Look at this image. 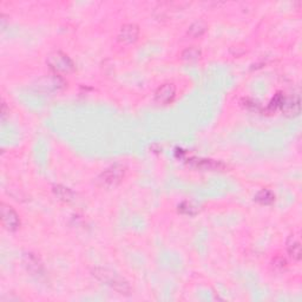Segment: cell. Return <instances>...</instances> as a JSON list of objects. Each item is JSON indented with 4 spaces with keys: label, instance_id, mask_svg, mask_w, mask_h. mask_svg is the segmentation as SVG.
<instances>
[{
    "label": "cell",
    "instance_id": "5bb4252c",
    "mask_svg": "<svg viewBox=\"0 0 302 302\" xmlns=\"http://www.w3.org/2000/svg\"><path fill=\"white\" fill-rule=\"evenodd\" d=\"M178 211L181 214L189 215V216H195L196 214H199L200 207L199 205L194 204L193 202L185 201V202H182L181 204L178 205Z\"/></svg>",
    "mask_w": 302,
    "mask_h": 302
},
{
    "label": "cell",
    "instance_id": "3957f363",
    "mask_svg": "<svg viewBox=\"0 0 302 302\" xmlns=\"http://www.w3.org/2000/svg\"><path fill=\"white\" fill-rule=\"evenodd\" d=\"M48 65L54 74H70L75 70V64L68 54L56 51L48 57Z\"/></svg>",
    "mask_w": 302,
    "mask_h": 302
},
{
    "label": "cell",
    "instance_id": "ba28073f",
    "mask_svg": "<svg viewBox=\"0 0 302 302\" xmlns=\"http://www.w3.org/2000/svg\"><path fill=\"white\" fill-rule=\"evenodd\" d=\"M24 266L28 272L33 274H40L43 271V263L40 258L36 256V254L32 252H26L24 255Z\"/></svg>",
    "mask_w": 302,
    "mask_h": 302
},
{
    "label": "cell",
    "instance_id": "8fae6325",
    "mask_svg": "<svg viewBox=\"0 0 302 302\" xmlns=\"http://www.w3.org/2000/svg\"><path fill=\"white\" fill-rule=\"evenodd\" d=\"M207 28V23L203 22V20H196L195 23H193V24L189 26L188 36L191 38H199L205 33Z\"/></svg>",
    "mask_w": 302,
    "mask_h": 302
},
{
    "label": "cell",
    "instance_id": "9c48e42d",
    "mask_svg": "<svg viewBox=\"0 0 302 302\" xmlns=\"http://www.w3.org/2000/svg\"><path fill=\"white\" fill-rule=\"evenodd\" d=\"M39 88H44L45 90H51V91H54V90H58L59 88H62L64 85V80L62 79L59 75H53L51 77H44L39 80L38 83Z\"/></svg>",
    "mask_w": 302,
    "mask_h": 302
},
{
    "label": "cell",
    "instance_id": "52a82bcc",
    "mask_svg": "<svg viewBox=\"0 0 302 302\" xmlns=\"http://www.w3.org/2000/svg\"><path fill=\"white\" fill-rule=\"evenodd\" d=\"M139 36V28L136 24H126L121 27L118 32V42L122 44H132L137 40Z\"/></svg>",
    "mask_w": 302,
    "mask_h": 302
},
{
    "label": "cell",
    "instance_id": "8992f818",
    "mask_svg": "<svg viewBox=\"0 0 302 302\" xmlns=\"http://www.w3.org/2000/svg\"><path fill=\"white\" fill-rule=\"evenodd\" d=\"M176 97V86L173 83H165L156 90L155 101L162 105L169 104Z\"/></svg>",
    "mask_w": 302,
    "mask_h": 302
},
{
    "label": "cell",
    "instance_id": "277c9868",
    "mask_svg": "<svg viewBox=\"0 0 302 302\" xmlns=\"http://www.w3.org/2000/svg\"><path fill=\"white\" fill-rule=\"evenodd\" d=\"M1 223L5 229L8 231H16L18 230L20 226V219L19 215L16 213V210L6 204V203H1Z\"/></svg>",
    "mask_w": 302,
    "mask_h": 302
},
{
    "label": "cell",
    "instance_id": "7a4b0ae2",
    "mask_svg": "<svg viewBox=\"0 0 302 302\" xmlns=\"http://www.w3.org/2000/svg\"><path fill=\"white\" fill-rule=\"evenodd\" d=\"M124 175H126V167L122 164H113L98 176L97 182L101 187L112 188L123 181Z\"/></svg>",
    "mask_w": 302,
    "mask_h": 302
},
{
    "label": "cell",
    "instance_id": "2e32d148",
    "mask_svg": "<svg viewBox=\"0 0 302 302\" xmlns=\"http://www.w3.org/2000/svg\"><path fill=\"white\" fill-rule=\"evenodd\" d=\"M284 103V97L281 94H277L275 96L274 98H273L271 104H269L268 110H271V111H277V109H282V105Z\"/></svg>",
    "mask_w": 302,
    "mask_h": 302
},
{
    "label": "cell",
    "instance_id": "9a60e30c",
    "mask_svg": "<svg viewBox=\"0 0 302 302\" xmlns=\"http://www.w3.org/2000/svg\"><path fill=\"white\" fill-rule=\"evenodd\" d=\"M200 57H201V51H200L199 49H196L195 46L185 49L181 53L182 59L187 60V62H195Z\"/></svg>",
    "mask_w": 302,
    "mask_h": 302
},
{
    "label": "cell",
    "instance_id": "6da1fadb",
    "mask_svg": "<svg viewBox=\"0 0 302 302\" xmlns=\"http://www.w3.org/2000/svg\"><path fill=\"white\" fill-rule=\"evenodd\" d=\"M92 275L103 282L110 288L118 293L121 295H130L131 293V287L126 278H123L120 274L107 268H95L92 269Z\"/></svg>",
    "mask_w": 302,
    "mask_h": 302
},
{
    "label": "cell",
    "instance_id": "5b68a950",
    "mask_svg": "<svg viewBox=\"0 0 302 302\" xmlns=\"http://www.w3.org/2000/svg\"><path fill=\"white\" fill-rule=\"evenodd\" d=\"M188 165H190L194 169H199L202 171H221L226 168V165L220 161L209 158H190L188 159Z\"/></svg>",
    "mask_w": 302,
    "mask_h": 302
},
{
    "label": "cell",
    "instance_id": "4fadbf2b",
    "mask_svg": "<svg viewBox=\"0 0 302 302\" xmlns=\"http://www.w3.org/2000/svg\"><path fill=\"white\" fill-rule=\"evenodd\" d=\"M52 190H53L54 195L64 202H70L74 200V193H72L69 188L64 187V185L60 184L53 185V189H52Z\"/></svg>",
    "mask_w": 302,
    "mask_h": 302
},
{
    "label": "cell",
    "instance_id": "7c38bea8",
    "mask_svg": "<svg viewBox=\"0 0 302 302\" xmlns=\"http://www.w3.org/2000/svg\"><path fill=\"white\" fill-rule=\"evenodd\" d=\"M254 199L255 201L260 203V204L269 205L272 204V203H274L275 195L272 190H269V189H262V190H260L256 195H255Z\"/></svg>",
    "mask_w": 302,
    "mask_h": 302
},
{
    "label": "cell",
    "instance_id": "30bf717a",
    "mask_svg": "<svg viewBox=\"0 0 302 302\" xmlns=\"http://www.w3.org/2000/svg\"><path fill=\"white\" fill-rule=\"evenodd\" d=\"M287 252L289 256L295 261L301 260V243L294 235H290L288 241H287Z\"/></svg>",
    "mask_w": 302,
    "mask_h": 302
},
{
    "label": "cell",
    "instance_id": "e0dca14e",
    "mask_svg": "<svg viewBox=\"0 0 302 302\" xmlns=\"http://www.w3.org/2000/svg\"><path fill=\"white\" fill-rule=\"evenodd\" d=\"M286 264H287L286 260H284V258H282V257H277V258H275L274 261H273V267H274V268L280 269V271H282L284 267H286Z\"/></svg>",
    "mask_w": 302,
    "mask_h": 302
}]
</instances>
